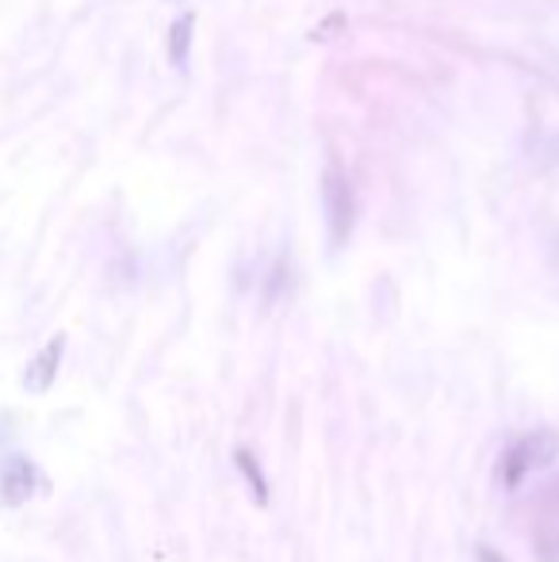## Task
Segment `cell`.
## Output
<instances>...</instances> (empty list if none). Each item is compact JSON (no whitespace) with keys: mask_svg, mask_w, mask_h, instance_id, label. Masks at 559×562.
<instances>
[{"mask_svg":"<svg viewBox=\"0 0 559 562\" xmlns=\"http://www.w3.org/2000/svg\"><path fill=\"white\" fill-rule=\"evenodd\" d=\"M322 207H326L329 241H334V249H342L353 237V226H357V195H353L349 177L337 161H329L326 177H322Z\"/></svg>","mask_w":559,"mask_h":562,"instance_id":"1","label":"cell"},{"mask_svg":"<svg viewBox=\"0 0 559 562\" xmlns=\"http://www.w3.org/2000/svg\"><path fill=\"white\" fill-rule=\"evenodd\" d=\"M556 456H559V437H556L552 429L529 432V437L517 440V445L506 451V459H502V482H506L510 490L522 486L525 474L552 467V463H556Z\"/></svg>","mask_w":559,"mask_h":562,"instance_id":"2","label":"cell"},{"mask_svg":"<svg viewBox=\"0 0 559 562\" xmlns=\"http://www.w3.org/2000/svg\"><path fill=\"white\" fill-rule=\"evenodd\" d=\"M43 486V471L31 463L27 456H8L4 467H0V505L4 509H20Z\"/></svg>","mask_w":559,"mask_h":562,"instance_id":"3","label":"cell"},{"mask_svg":"<svg viewBox=\"0 0 559 562\" xmlns=\"http://www.w3.org/2000/svg\"><path fill=\"white\" fill-rule=\"evenodd\" d=\"M62 352H66V337H54L46 340V348L35 356V360L23 368V386H27L31 394H43L54 386V379H58V368H62Z\"/></svg>","mask_w":559,"mask_h":562,"instance_id":"4","label":"cell"},{"mask_svg":"<svg viewBox=\"0 0 559 562\" xmlns=\"http://www.w3.org/2000/svg\"><path fill=\"white\" fill-rule=\"evenodd\" d=\"M238 467H242V474H246V482H249V490H254V497H257V505H269V482H265V474H261V467L254 463V456H249L246 448L238 451Z\"/></svg>","mask_w":559,"mask_h":562,"instance_id":"5","label":"cell"},{"mask_svg":"<svg viewBox=\"0 0 559 562\" xmlns=\"http://www.w3.org/2000/svg\"><path fill=\"white\" fill-rule=\"evenodd\" d=\"M188 31H192V15H180L177 23H172V38H169V50H172V61L177 66H185L188 61Z\"/></svg>","mask_w":559,"mask_h":562,"instance_id":"6","label":"cell"},{"mask_svg":"<svg viewBox=\"0 0 559 562\" xmlns=\"http://www.w3.org/2000/svg\"><path fill=\"white\" fill-rule=\"evenodd\" d=\"M537 555L540 562H559V532H545L537 540Z\"/></svg>","mask_w":559,"mask_h":562,"instance_id":"7","label":"cell"},{"mask_svg":"<svg viewBox=\"0 0 559 562\" xmlns=\"http://www.w3.org/2000/svg\"><path fill=\"white\" fill-rule=\"evenodd\" d=\"M479 562H506V559H499L491 548H483V551H479Z\"/></svg>","mask_w":559,"mask_h":562,"instance_id":"8","label":"cell"}]
</instances>
